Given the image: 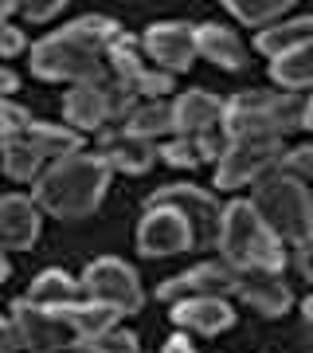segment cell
Returning <instances> with one entry per match:
<instances>
[{"mask_svg": "<svg viewBox=\"0 0 313 353\" xmlns=\"http://www.w3.org/2000/svg\"><path fill=\"white\" fill-rule=\"evenodd\" d=\"M98 153L106 157L114 173H125V176H141L149 173L153 165H157V141L149 138H138V134H129V130H102L98 134Z\"/></svg>", "mask_w": 313, "mask_h": 353, "instance_id": "cell-14", "label": "cell"}, {"mask_svg": "<svg viewBox=\"0 0 313 353\" xmlns=\"http://www.w3.org/2000/svg\"><path fill=\"white\" fill-rule=\"evenodd\" d=\"M294 267L301 271V279H305V283H313V240L301 243V248H294Z\"/></svg>", "mask_w": 313, "mask_h": 353, "instance_id": "cell-37", "label": "cell"}, {"mask_svg": "<svg viewBox=\"0 0 313 353\" xmlns=\"http://www.w3.org/2000/svg\"><path fill=\"white\" fill-rule=\"evenodd\" d=\"M20 138H24L47 165L59 161V157H71V153H78V150H87V145H83L87 134H78V130H71V126H59V122H36V118L28 122V130Z\"/></svg>", "mask_w": 313, "mask_h": 353, "instance_id": "cell-20", "label": "cell"}, {"mask_svg": "<svg viewBox=\"0 0 313 353\" xmlns=\"http://www.w3.org/2000/svg\"><path fill=\"white\" fill-rule=\"evenodd\" d=\"M0 169L12 181H32L36 185L39 176H43V169H47V161L24 138H8V141H0Z\"/></svg>", "mask_w": 313, "mask_h": 353, "instance_id": "cell-26", "label": "cell"}, {"mask_svg": "<svg viewBox=\"0 0 313 353\" xmlns=\"http://www.w3.org/2000/svg\"><path fill=\"white\" fill-rule=\"evenodd\" d=\"M173 90H176V75H169V71H157V67H149V71L138 79L141 102H161V99H169Z\"/></svg>", "mask_w": 313, "mask_h": 353, "instance_id": "cell-31", "label": "cell"}, {"mask_svg": "<svg viewBox=\"0 0 313 353\" xmlns=\"http://www.w3.org/2000/svg\"><path fill=\"white\" fill-rule=\"evenodd\" d=\"M63 8H67V0H24L20 4V16L32 20V24H43V20H55Z\"/></svg>", "mask_w": 313, "mask_h": 353, "instance_id": "cell-34", "label": "cell"}, {"mask_svg": "<svg viewBox=\"0 0 313 353\" xmlns=\"http://www.w3.org/2000/svg\"><path fill=\"white\" fill-rule=\"evenodd\" d=\"M59 314H63V322L71 326V334H75L78 345L90 341V338H98V334H106V330H114L118 322H122V310H114V306H106V303H94V299H78V303L63 306Z\"/></svg>", "mask_w": 313, "mask_h": 353, "instance_id": "cell-21", "label": "cell"}, {"mask_svg": "<svg viewBox=\"0 0 313 353\" xmlns=\"http://www.w3.org/2000/svg\"><path fill=\"white\" fill-rule=\"evenodd\" d=\"M250 208L270 228V236L278 243L301 248V243L313 240V192L298 176H286L278 169L263 176L250 192Z\"/></svg>", "mask_w": 313, "mask_h": 353, "instance_id": "cell-4", "label": "cell"}, {"mask_svg": "<svg viewBox=\"0 0 313 353\" xmlns=\"http://www.w3.org/2000/svg\"><path fill=\"white\" fill-rule=\"evenodd\" d=\"M235 294L243 299V306H250L266 318L286 314L294 306V290L286 287V275H274V271H239Z\"/></svg>", "mask_w": 313, "mask_h": 353, "instance_id": "cell-15", "label": "cell"}, {"mask_svg": "<svg viewBox=\"0 0 313 353\" xmlns=\"http://www.w3.org/2000/svg\"><path fill=\"white\" fill-rule=\"evenodd\" d=\"M83 350L87 353H141V345H138V334H133V330L114 326V330H106V334H98V338L83 341Z\"/></svg>", "mask_w": 313, "mask_h": 353, "instance_id": "cell-29", "label": "cell"}, {"mask_svg": "<svg viewBox=\"0 0 313 353\" xmlns=\"http://www.w3.org/2000/svg\"><path fill=\"white\" fill-rule=\"evenodd\" d=\"M138 252L149 259L192 252V228L173 204H145V216L138 224Z\"/></svg>", "mask_w": 313, "mask_h": 353, "instance_id": "cell-12", "label": "cell"}, {"mask_svg": "<svg viewBox=\"0 0 313 353\" xmlns=\"http://www.w3.org/2000/svg\"><path fill=\"white\" fill-rule=\"evenodd\" d=\"M305 99L290 90H239L227 99L224 130L231 141L239 138H286L301 130Z\"/></svg>", "mask_w": 313, "mask_h": 353, "instance_id": "cell-5", "label": "cell"}, {"mask_svg": "<svg viewBox=\"0 0 313 353\" xmlns=\"http://www.w3.org/2000/svg\"><path fill=\"white\" fill-rule=\"evenodd\" d=\"M270 79L282 90H290V94H298V90H310L313 94V39L301 43L298 51L282 55V59H274L270 63Z\"/></svg>", "mask_w": 313, "mask_h": 353, "instance_id": "cell-25", "label": "cell"}, {"mask_svg": "<svg viewBox=\"0 0 313 353\" xmlns=\"http://www.w3.org/2000/svg\"><path fill=\"white\" fill-rule=\"evenodd\" d=\"M286 153V141L282 138H239L231 141V150L219 157L215 165V189L235 192L247 189V185H259L263 176H270Z\"/></svg>", "mask_w": 313, "mask_h": 353, "instance_id": "cell-8", "label": "cell"}, {"mask_svg": "<svg viewBox=\"0 0 313 353\" xmlns=\"http://www.w3.org/2000/svg\"><path fill=\"white\" fill-rule=\"evenodd\" d=\"M12 275V263H8V252H0V283H8Z\"/></svg>", "mask_w": 313, "mask_h": 353, "instance_id": "cell-42", "label": "cell"}, {"mask_svg": "<svg viewBox=\"0 0 313 353\" xmlns=\"http://www.w3.org/2000/svg\"><path fill=\"white\" fill-rule=\"evenodd\" d=\"M310 39H313V16H286V20L270 24L266 32H259L255 48L274 63V59H282L290 51H298L301 43H310Z\"/></svg>", "mask_w": 313, "mask_h": 353, "instance_id": "cell-22", "label": "cell"}, {"mask_svg": "<svg viewBox=\"0 0 313 353\" xmlns=\"http://www.w3.org/2000/svg\"><path fill=\"white\" fill-rule=\"evenodd\" d=\"M161 353H196V345L188 341V334H173V338L164 341V350Z\"/></svg>", "mask_w": 313, "mask_h": 353, "instance_id": "cell-39", "label": "cell"}, {"mask_svg": "<svg viewBox=\"0 0 313 353\" xmlns=\"http://www.w3.org/2000/svg\"><path fill=\"white\" fill-rule=\"evenodd\" d=\"M43 228L39 204L24 192H4L0 196V252H32Z\"/></svg>", "mask_w": 313, "mask_h": 353, "instance_id": "cell-13", "label": "cell"}, {"mask_svg": "<svg viewBox=\"0 0 313 353\" xmlns=\"http://www.w3.org/2000/svg\"><path fill=\"white\" fill-rule=\"evenodd\" d=\"M192 141H196L200 161H212V165H219V157L231 150V134L224 130V122H219V126H212V130H204V134H196Z\"/></svg>", "mask_w": 313, "mask_h": 353, "instance_id": "cell-30", "label": "cell"}, {"mask_svg": "<svg viewBox=\"0 0 313 353\" xmlns=\"http://www.w3.org/2000/svg\"><path fill=\"white\" fill-rule=\"evenodd\" d=\"M8 318H12L16 334H20V345L28 353H63L71 345H78L59 310H43V306L28 303V299H16Z\"/></svg>", "mask_w": 313, "mask_h": 353, "instance_id": "cell-11", "label": "cell"}, {"mask_svg": "<svg viewBox=\"0 0 313 353\" xmlns=\"http://www.w3.org/2000/svg\"><path fill=\"white\" fill-rule=\"evenodd\" d=\"M145 204H173L176 212L188 220L192 228V252H208L219 240V220H224V204L219 196H212L200 185H188V181H176V185H161L145 196Z\"/></svg>", "mask_w": 313, "mask_h": 353, "instance_id": "cell-7", "label": "cell"}, {"mask_svg": "<svg viewBox=\"0 0 313 353\" xmlns=\"http://www.w3.org/2000/svg\"><path fill=\"white\" fill-rule=\"evenodd\" d=\"M125 28L114 16H78L59 32L43 36L28 51V67L32 75L43 83H71V87H102L110 71H106V55Z\"/></svg>", "mask_w": 313, "mask_h": 353, "instance_id": "cell-1", "label": "cell"}, {"mask_svg": "<svg viewBox=\"0 0 313 353\" xmlns=\"http://www.w3.org/2000/svg\"><path fill=\"white\" fill-rule=\"evenodd\" d=\"M20 90V79H16V71H8V67L0 63V99H8V94H16Z\"/></svg>", "mask_w": 313, "mask_h": 353, "instance_id": "cell-38", "label": "cell"}, {"mask_svg": "<svg viewBox=\"0 0 313 353\" xmlns=\"http://www.w3.org/2000/svg\"><path fill=\"white\" fill-rule=\"evenodd\" d=\"M235 287H239V271L227 259H204L184 275L164 279L157 287V303L176 306L184 299H227V294H235Z\"/></svg>", "mask_w": 313, "mask_h": 353, "instance_id": "cell-9", "label": "cell"}, {"mask_svg": "<svg viewBox=\"0 0 313 353\" xmlns=\"http://www.w3.org/2000/svg\"><path fill=\"white\" fill-rule=\"evenodd\" d=\"M24 299L36 303V306H43V310H63V306H71V303L83 299V283H78L75 275L59 271V267H51V271H43V275L32 279V287H28Z\"/></svg>", "mask_w": 313, "mask_h": 353, "instance_id": "cell-23", "label": "cell"}, {"mask_svg": "<svg viewBox=\"0 0 313 353\" xmlns=\"http://www.w3.org/2000/svg\"><path fill=\"white\" fill-rule=\"evenodd\" d=\"M301 314H305V322H310V330H313V294L301 303Z\"/></svg>", "mask_w": 313, "mask_h": 353, "instance_id": "cell-43", "label": "cell"}, {"mask_svg": "<svg viewBox=\"0 0 313 353\" xmlns=\"http://www.w3.org/2000/svg\"><path fill=\"white\" fill-rule=\"evenodd\" d=\"M278 173L286 176H298L310 185L313 181V145H294V150L282 153V161H278Z\"/></svg>", "mask_w": 313, "mask_h": 353, "instance_id": "cell-32", "label": "cell"}, {"mask_svg": "<svg viewBox=\"0 0 313 353\" xmlns=\"http://www.w3.org/2000/svg\"><path fill=\"white\" fill-rule=\"evenodd\" d=\"M157 157H161L164 165H173V169H188V173L204 165L192 138H169V141H161V145H157Z\"/></svg>", "mask_w": 313, "mask_h": 353, "instance_id": "cell-28", "label": "cell"}, {"mask_svg": "<svg viewBox=\"0 0 313 353\" xmlns=\"http://www.w3.org/2000/svg\"><path fill=\"white\" fill-rule=\"evenodd\" d=\"M173 110H176V138H196L204 130H212L224 122V110H227V99L212 94V90H184L173 99Z\"/></svg>", "mask_w": 313, "mask_h": 353, "instance_id": "cell-17", "label": "cell"}, {"mask_svg": "<svg viewBox=\"0 0 313 353\" xmlns=\"http://www.w3.org/2000/svg\"><path fill=\"white\" fill-rule=\"evenodd\" d=\"M110 176L114 169L98 150H78L43 169V176L32 185V201L39 204V212L55 220H83L98 212L102 196L110 189Z\"/></svg>", "mask_w": 313, "mask_h": 353, "instance_id": "cell-2", "label": "cell"}, {"mask_svg": "<svg viewBox=\"0 0 313 353\" xmlns=\"http://www.w3.org/2000/svg\"><path fill=\"white\" fill-rule=\"evenodd\" d=\"M83 299H94V303H106L114 310H122L125 314H138L141 306H145V290H141V279L138 271L118 259V255H98V259H90L83 267Z\"/></svg>", "mask_w": 313, "mask_h": 353, "instance_id": "cell-6", "label": "cell"}, {"mask_svg": "<svg viewBox=\"0 0 313 353\" xmlns=\"http://www.w3.org/2000/svg\"><path fill=\"white\" fill-rule=\"evenodd\" d=\"M173 322L188 334H200V338H219L235 326V310L227 299H184L173 306Z\"/></svg>", "mask_w": 313, "mask_h": 353, "instance_id": "cell-16", "label": "cell"}, {"mask_svg": "<svg viewBox=\"0 0 313 353\" xmlns=\"http://www.w3.org/2000/svg\"><path fill=\"white\" fill-rule=\"evenodd\" d=\"M16 12H20V4H16V0H0V20H12Z\"/></svg>", "mask_w": 313, "mask_h": 353, "instance_id": "cell-41", "label": "cell"}, {"mask_svg": "<svg viewBox=\"0 0 313 353\" xmlns=\"http://www.w3.org/2000/svg\"><path fill=\"white\" fill-rule=\"evenodd\" d=\"M301 130L313 134V94H305V114H301Z\"/></svg>", "mask_w": 313, "mask_h": 353, "instance_id": "cell-40", "label": "cell"}, {"mask_svg": "<svg viewBox=\"0 0 313 353\" xmlns=\"http://www.w3.org/2000/svg\"><path fill=\"white\" fill-rule=\"evenodd\" d=\"M224 8L235 16L239 24L266 32L270 24L286 20V12L294 8V0H224Z\"/></svg>", "mask_w": 313, "mask_h": 353, "instance_id": "cell-27", "label": "cell"}, {"mask_svg": "<svg viewBox=\"0 0 313 353\" xmlns=\"http://www.w3.org/2000/svg\"><path fill=\"white\" fill-rule=\"evenodd\" d=\"M141 51H145V63H153L157 71H169V75L192 71V63L200 59L196 55V24H184V20L149 24L141 36Z\"/></svg>", "mask_w": 313, "mask_h": 353, "instance_id": "cell-10", "label": "cell"}, {"mask_svg": "<svg viewBox=\"0 0 313 353\" xmlns=\"http://www.w3.org/2000/svg\"><path fill=\"white\" fill-rule=\"evenodd\" d=\"M20 334H16L12 318H0V353H20Z\"/></svg>", "mask_w": 313, "mask_h": 353, "instance_id": "cell-36", "label": "cell"}, {"mask_svg": "<svg viewBox=\"0 0 313 353\" xmlns=\"http://www.w3.org/2000/svg\"><path fill=\"white\" fill-rule=\"evenodd\" d=\"M28 122H32V114L20 106V102H8V99H0V141H8V138H20L28 130Z\"/></svg>", "mask_w": 313, "mask_h": 353, "instance_id": "cell-33", "label": "cell"}, {"mask_svg": "<svg viewBox=\"0 0 313 353\" xmlns=\"http://www.w3.org/2000/svg\"><path fill=\"white\" fill-rule=\"evenodd\" d=\"M196 55L208 59L212 67L219 71H243L247 67V48H243V39L224 24H196Z\"/></svg>", "mask_w": 313, "mask_h": 353, "instance_id": "cell-19", "label": "cell"}, {"mask_svg": "<svg viewBox=\"0 0 313 353\" xmlns=\"http://www.w3.org/2000/svg\"><path fill=\"white\" fill-rule=\"evenodd\" d=\"M215 252H219V259H227V263L235 267V271H274V275H282L290 263L286 243H278L270 236V228L255 216L250 201L224 204Z\"/></svg>", "mask_w": 313, "mask_h": 353, "instance_id": "cell-3", "label": "cell"}, {"mask_svg": "<svg viewBox=\"0 0 313 353\" xmlns=\"http://www.w3.org/2000/svg\"><path fill=\"white\" fill-rule=\"evenodd\" d=\"M122 130H129V134H138V138H149V141H169L176 138V110L173 102L161 99V102H141L138 110L129 114V122H125Z\"/></svg>", "mask_w": 313, "mask_h": 353, "instance_id": "cell-24", "label": "cell"}, {"mask_svg": "<svg viewBox=\"0 0 313 353\" xmlns=\"http://www.w3.org/2000/svg\"><path fill=\"white\" fill-rule=\"evenodd\" d=\"M24 48H28L24 32H20L12 20H0V59H12V55H20Z\"/></svg>", "mask_w": 313, "mask_h": 353, "instance_id": "cell-35", "label": "cell"}, {"mask_svg": "<svg viewBox=\"0 0 313 353\" xmlns=\"http://www.w3.org/2000/svg\"><path fill=\"white\" fill-rule=\"evenodd\" d=\"M63 126L78 134H102L110 126V102L106 87H71L63 94Z\"/></svg>", "mask_w": 313, "mask_h": 353, "instance_id": "cell-18", "label": "cell"}]
</instances>
